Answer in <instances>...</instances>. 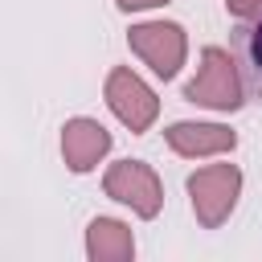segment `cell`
Masks as SVG:
<instances>
[{"mask_svg":"<svg viewBox=\"0 0 262 262\" xmlns=\"http://www.w3.org/2000/svg\"><path fill=\"white\" fill-rule=\"evenodd\" d=\"M237 192H242V172L233 164H209V168H196L188 176V196H192V213L205 229H217L233 205H237Z\"/></svg>","mask_w":262,"mask_h":262,"instance_id":"obj_1","label":"cell"},{"mask_svg":"<svg viewBox=\"0 0 262 262\" xmlns=\"http://www.w3.org/2000/svg\"><path fill=\"white\" fill-rule=\"evenodd\" d=\"M184 98L196 106H213V111H233L242 106V78L233 70V57L217 45H209L201 53V70L196 78L184 86Z\"/></svg>","mask_w":262,"mask_h":262,"instance_id":"obj_2","label":"cell"},{"mask_svg":"<svg viewBox=\"0 0 262 262\" xmlns=\"http://www.w3.org/2000/svg\"><path fill=\"white\" fill-rule=\"evenodd\" d=\"M102 94H106V106L115 111V119H119L123 127H131L135 135H143V131L156 123V115H160V98H156L151 86H147L139 74H131L127 66H115V70L106 74Z\"/></svg>","mask_w":262,"mask_h":262,"instance_id":"obj_3","label":"cell"},{"mask_svg":"<svg viewBox=\"0 0 262 262\" xmlns=\"http://www.w3.org/2000/svg\"><path fill=\"white\" fill-rule=\"evenodd\" d=\"M106 196L111 201H123L131 205L143 221H151L164 205V188H160V176L143 164V160H119L106 168V180H102Z\"/></svg>","mask_w":262,"mask_h":262,"instance_id":"obj_4","label":"cell"},{"mask_svg":"<svg viewBox=\"0 0 262 262\" xmlns=\"http://www.w3.org/2000/svg\"><path fill=\"white\" fill-rule=\"evenodd\" d=\"M131 49L160 74V78H176L180 66H184V53H188V41H184V29L172 25V20H147V25H135L127 33Z\"/></svg>","mask_w":262,"mask_h":262,"instance_id":"obj_5","label":"cell"},{"mask_svg":"<svg viewBox=\"0 0 262 262\" xmlns=\"http://www.w3.org/2000/svg\"><path fill=\"white\" fill-rule=\"evenodd\" d=\"M111 151V131L98 119H70L61 127V156L70 172H90Z\"/></svg>","mask_w":262,"mask_h":262,"instance_id":"obj_6","label":"cell"},{"mask_svg":"<svg viewBox=\"0 0 262 262\" xmlns=\"http://www.w3.org/2000/svg\"><path fill=\"white\" fill-rule=\"evenodd\" d=\"M164 135H168V147L176 156H188V160L233 151V143H237V135L229 127H221V123H172Z\"/></svg>","mask_w":262,"mask_h":262,"instance_id":"obj_7","label":"cell"},{"mask_svg":"<svg viewBox=\"0 0 262 262\" xmlns=\"http://www.w3.org/2000/svg\"><path fill=\"white\" fill-rule=\"evenodd\" d=\"M233 57H237V74H242V90L262 102V8L233 29Z\"/></svg>","mask_w":262,"mask_h":262,"instance_id":"obj_8","label":"cell"},{"mask_svg":"<svg viewBox=\"0 0 262 262\" xmlns=\"http://www.w3.org/2000/svg\"><path fill=\"white\" fill-rule=\"evenodd\" d=\"M86 254L94 262H127L135 254V237L123 221L115 217H94L86 229Z\"/></svg>","mask_w":262,"mask_h":262,"instance_id":"obj_9","label":"cell"},{"mask_svg":"<svg viewBox=\"0 0 262 262\" xmlns=\"http://www.w3.org/2000/svg\"><path fill=\"white\" fill-rule=\"evenodd\" d=\"M225 8H229L233 16H254V12L262 8V0H225Z\"/></svg>","mask_w":262,"mask_h":262,"instance_id":"obj_10","label":"cell"},{"mask_svg":"<svg viewBox=\"0 0 262 262\" xmlns=\"http://www.w3.org/2000/svg\"><path fill=\"white\" fill-rule=\"evenodd\" d=\"M123 12H139V8H156V4H168V0H115Z\"/></svg>","mask_w":262,"mask_h":262,"instance_id":"obj_11","label":"cell"}]
</instances>
